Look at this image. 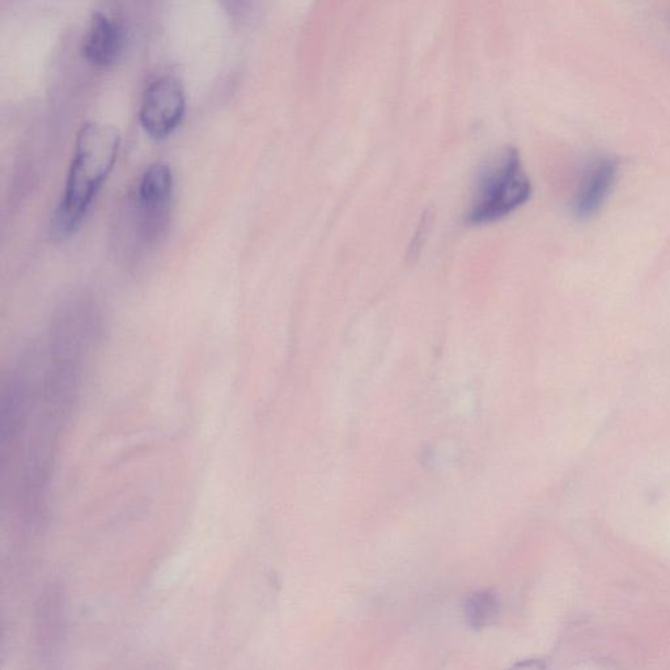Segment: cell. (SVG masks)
<instances>
[{
	"mask_svg": "<svg viewBox=\"0 0 670 670\" xmlns=\"http://www.w3.org/2000/svg\"><path fill=\"white\" fill-rule=\"evenodd\" d=\"M121 147L116 127L87 122L79 130L65 192L52 219V232L66 239L79 230L93 199L113 171Z\"/></svg>",
	"mask_w": 670,
	"mask_h": 670,
	"instance_id": "obj_1",
	"label": "cell"
},
{
	"mask_svg": "<svg viewBox=\"0 0 670 670\" xmlns=\"http://www.w3.org/2000/svg\"><path fill=\"white\" fill-rule=\"evenodd\" d=\"M530 194L532 184L519 152L512 147L503 148L479 172L466 220L473 226L498 222L525 205Z\"/></svg>",
	"mask_w": 670,
	"mask_h": 670,
	"instance_id": "obj_2",
	"label": "cell"
},
{
	"mask_svg": "<svg viewBox=\"0 0 670 670\" xmlns=\"http://www.w3.org/2000/svg\"><path fill=\"white\" fill-rule=\"evenodd\" d=\"M173 189L175 181L172 168L164 161L151 164L139 180L135 195V215L144 243H156L167 231Z\"/></svg>",
	"mask_w": 670,
	"mask_h": 670,
	"instance_id": "obj_3",
	"label": "cell"
},
{
	"mask_svg": "<svg viewBox=\"0 0 670 670\" xmlns=\"http://www.w3.org/2000/svg\"><path fill=\"white\" fill-rule=\"evenodd\" d=\"M186 112L185 88L175 76H161L144 92L139 121L155 141H163L181 125Z\"/></svg>",
	"mask_w": 670,
	"mask_h": 670,
	"instance_id": "obj_4",
	"label": "cell"
},
{
	"mask_svg": "<svg viewBox=\"0 0 670 670\" xmlns=\"http://www.w3.org/2000/svg\"><path fill=\"white\" fill-rule=\"evenodd\" d=\"M124 49V27L101 12L93 14L83 40V55L89 65L109 69L120 62Z\"/></svg>",
	"mask_w": 670,
	"mask_h": 670,
	"instance_id": "obj_5",
	"label": "cell"
},
{
	"mask_svg": "<svg viewBox=\"0 0 670 670\" xmlns=\"http://www.w3.org/2000/svg\"><path fill=\"white\" fill-rule=\"evenodd\" d=\"M617 161L602 158L585 173L574 199V212L578 218L587 219L599 212L616 184Z\"/></svg>",
	"mask_w": 670,
	"mask_h": 670,
	"instance_id": "obj_6",
	"label": "cell"
},
{
	"mask_svg": "<svg viewBox=\"0 0 670 670\" xmlns=\"http://www.w3.org/2000/svg\"><path fill=\"white\" fill-rule=\"evenodd\" d=\"M38 642L44 650H54L61 642L65 621V596L59 585H52L41 596L38 606Z\"/></svg>",
	"mask_w": 670,
	"mask_h": 670,
	"instance_id": "obj_7",
	"label": "cell"
},
{
	"mask_svg": "<svg viewBox=\"0 0 670 670\" xmlns=\"http://www.w3.org/2000/svg\"><path fill=\"white\" fill-rule=\"evenodd\" d=\"M468 610L470 621L474 623V626H485L498 613V601L490 593H482L470 601Z\"/></svg>",
	"mask_w": 670,
	"mask_h": 670,
	"instance_id": "obj_8",
	"label": "cell"
}]
</instances>
